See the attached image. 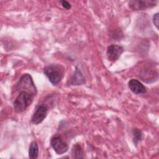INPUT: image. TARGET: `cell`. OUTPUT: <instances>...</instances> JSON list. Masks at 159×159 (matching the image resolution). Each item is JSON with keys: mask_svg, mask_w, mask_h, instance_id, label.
Listing matches in <instances>:
<instances>
[{"mask_svg": "<svg viewBox=\"0 0 159 159\" xmlns=\"http://www.w3.org/2000/svg\"><path fill=\"white\" fill-rule=\"evenodd\" d=\"M71 156L73 158H83V150L81 145L78 143H76L73 145L71 149Z\"/></svg>", "mask_w": 159, "mask_h": 159, "instance_id": "11", "label": "cell"}, {"mask_svg": "<svg viewBox=\"0 0 159 159\" xmlns=\"http://www.w3.org/2000/svg\"><path fill=\"white\" fill-rule=\"evenodd\" d=\"M132 135H133V140L134 143L137 145L139 142H140L142 140V133L140 130L139 129L135 128L132 130Z\"/></svg>", "mask_w": 159, "mask_h": 159, "instance_id": "12", "label": "cell"}, {"mask_svg": "<svg viewBox=\"0 0 159 159\" xmlns=\"http://www.w3.org/2000/svg\"><path fill=\"white\" fill-rule=\"evenodd\" d=\"M61 3L62 6H63L65 9H67V10L71 9V4H70L68 1H61Z\"/></svg>", "mask_w": 159, "mask_h": 159, "instance_id": "14", "label": "cell"}, {"mask_svg": "<svg viewBox=\"0 0 159 159\" xmlns=\"http://www.w3.org/2000/svg\"><path fill=\"white\" fill-rule=\"evenodd\" d=\"M158 1L153 0H132L128 3L129 7L134 11H142L155 7Z\"/></svg>", "mask_w": 159, "mask_h": 159, "instance_id": "4", "label": "cell"}, {"mask_svg": "<svg viewBox=\"0 0 159 159\" xmlns=\"http://www.w3.org/2000/svg\"><path fill=\"white\" fill-rule=\"evenodd\" d=\"M50 144L54 151L58 155H61L67 152L68 146L60 135L53 136L50 140Z\"/></svg>", "mask_w": 159, "mask_h": 159, "instance_id": "5", "label": "cell"}, {"mask_svg": "<svg viewBox=\"0 0 159 159\" xmlns=\"http://www.w3.org/2000/svg\"><path fill=\"white\" fill-rule=\"evenodd\" d=\"M43 73L48 78L50 83L53 85L56 86L63 79L65 69L60 65L51 64L43 68Z\"/></svg>", "mask_w": 159, "mask_h": 159, "instance_id": "1", "label": "cell"}, {"mask_svg": "<svg viewBox=\"0 0 159 159\" xmlns=\"http://www.w3.org/2000/svg\"><path fill=\"white\" fill-rule=\"evenodd\" d=\"M128 86L134 94L145 93L147 92L145 86L140 81L135 79H131L128 83Z\"/></svg>", "mask_w": 159, "mask_h": 159, "instance_id": "8", "label": "cell"}, {"mask_svg": "<svg viewBox=\"0 0 159 159\" xmlns=\"http://www.w3.org/2000/svg\"><path fill=\"white\" fill-rule=\"evenodd\" d=\"M39 147L37 142L33 141L31 142L29 149V157L32 159H35L38 157Z\"/></svg>", "mask_w": 159, "mask_h": 159, "instance_id": "10", "label": "cell"}, {"mask_svg": "<svg viewBox=\"0 0 159 159\" xmlns=\"http://www.w3.org/2000/svg\"><path fill=\"white\" fill-rule=\"evenodd\" d=\"M153 22L157 28L158 27V13H156L153 16Z\"/></svg>", "mask_w": 159, "mask_h": 159, "instance_id": "13", "label": "cell"}, {"mask_svg": "<svg viewBox=\"0 0 159 159\" xmlns=\"http://www.w3.org/2000/svg\"><path fill=\"white\" fill-rule=\"evenodd\" d=\"M16 89L19 92H27L34 96H36L37 93V88L33 81L32 76L27 73L23 75L20 77L17 83Z\"/></svg>", "mask_w": 159, "mask_h": 159, "instance_id": "3", "label": "cell"}, {"mask_svg": "<svg viewBox=\"0 0 159 159\" xmlns=\"http://www.w3.org/2000/svg\"><path fill=\"white\" fill-rule=\"evenodd\" d=\"M124 48L120 45L116 44L111 45L107 48V57L109 61H116L124 52Z\"/></svg>", "mask_w": 159, "mask_h": 159, "instance_id": "7", "label": "cell"}, {"mask_svg": "<svg viewBox=\"0 0 159 159\" xmlns=\"http://www.w3.org/2000/svg\"><path fill=\"white\" fill-rule=\"evenodd\" d=\"M48 112V107L45 104H39L35 109V112L34 113L32 117V122L37 125L41 123L46 117Z\"/></svg>", "mask_w": 159, "mask_h": 159, "instance_id": "6", "label": "cell"}, {"mask_svg": "<svg viewBox=\"0 0 159 159\" xmlns=\"http://www.w3.org/2000/svg\"><path fill=\"white\" fill-rule=\"evenodd\" d=\"M34 97V95L27 92H19L13 104L15 111L18 113L24 111L31 104Z\"/></svg>", "mask_w": 159, "mask_h": 159, "instance_id": "2", "label": "cell"}, {"mask_svg": "<svg viewBox=\"0 0 159 159\" xmlns=\"http://www.w3.org/2000/svg\"><path fill=\"white\" fill-rule=\"evenodd\" d=\"M85 83V78L80 70L76 67L75 72L69 81V85H82Z\"/></svg>", "mask_w": 159, "mask_h": 159, "instance_id": "9", "label": "cell"}]
</instances>
